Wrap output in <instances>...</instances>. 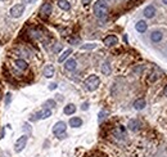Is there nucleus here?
<instances>
[{"mask_svg": "<svg viewBox=\"0 0 167 157\" xmlns=\"http://www.w3.org/2000/svg\"><path fill=\"white\" fill-rule=\"evenodd\" d=\"M113 135L117 138V139H123V138L126 137V129L123 126H117L116 129L113 130Z\"/></svg>", "mask_w": 167, "mask_h": 157, "instance_id": "8", "label": "nucleus"}, {"mask_svg": "<svg viewBox=\"0 0 167 157\" xmlns=\"http://www.w3.org/2000/svg\"><path fill=\"white\" fill-rule=\"evenodd\" d=\"M100 84V80L97 75H90L89 77L85 80V88H86L89 92H94V90H97L98 86Z\"/></svg>", "mask_w": 167, "mask_h": 157, "instance_id": "2", "label": "nucleus"}, {"mask_svg": "<svg viewBox=\"0 0 167 157\" xmlns=\"http://www.w3.org/2000/svg\"><path fill=\"white\" fill-rule=\"evenodd\" d=\"M117 42H118V39H117V36H114V35H108L104 37V40H103V44L106 46H113V45H116Z\"/></svg>", "mask_w": 167, "mask_h": 157, "instance_id": "7", "label": "nucleus"}, {"mask_svg": "<svg viewBox=\"0 0 167 157\" xmlns=\"http://www.w3.org/2000/svg\"><path fill=\"white\" fill-rule=\"evenodd\" d=\"M58 138H59V139H63V138H66V133H63V134H59Z\"/></svg>", "mask_w": 167, "mask_h": 157, "instance_id": "33", "label": "nucleus"}, {"mask_svg": "<svg viewBox=\"0 0 167 157\" xmlns=\"http://www.w3.org/2000/svg\"><path fill=\"white\" fill-rule=\"evenodd\" d=\"M14 64H16V67L20 68L21 71H25V70H27V67H28V63H27L25 59H16Z\"/></svg>", "mask_w": 167, "mask_h": 157, "instance_id": "11", "label": "nucleus"}, {"mask_svg": "<svg viewBox=\"0 0 167 157\" xmlns=\"http://www.w3.org/2000/svg\"><path fill=\"white\" fill-rule=\"evenodd\" d=\"M2 2H5V0H2Z\"/></svg>", "mask_w": 167, "mask_h": 157, "instance_id": "37", "label": "nucleus"}, {"mask_svg": "<svg viewBox=\"0 0 167 157\" xmlns=\"http://www.w3.org/2000/svg\"><path fill=\"white\" fill-rule=\"evenodd\" d=\"M81 3H82L84 5H88V4L90 3V0H81Z\"/></svg>", "mask_w": 167, "mask_h": 157, "instance_id": "32", "label": "nucleus"}, {"mask_svg": "<svg viewBox=\"0 0 167 157\" xmlns=\"http://www.w3.org/2000/svg\"><path fill=\"white\" fill-rule=\"evenodd\" d=\"M71 53H72V50H71V49H67V50H64L63 53H62V55L59 57V59H58V61H59V62H64V61H66V59L70 57V54H71Z\"/></svg>", "mask_w": 167, "mask_h": 157, "instance_id": "22", "label": "nucleus"}, {"mask_svg": "<svg viewBox=\"0 0 167 157\" xmlns=\"http://www.w3.org/2000/svg\"><path fill=\"white\" fill-rule=\"evenodd\" d=\"M82 125V120H81L80 117H72L70 118V126L72 127H80Z\"/></svg>", "mask_w": 167, "mask_h": 157, "instance_id": "16", "label": "nucleus"}, {"mask_svg": "<svg viewBox=\"0 0 167 157\" xmlns=\"http://www.w3.org/2000/svg\"><path fill=\"white\" fill-rule=\"evenodd\" d=\"M60 49H62V46H60V44H58V45H55L54 48H53V50H54V52H59Z\"/></svg>", "mask_w": 167, "mask_h": 157, "instance_id": "28", "label": "nucleus"}, {"mask_svg": "<svg viewBox=\"0 0 167 157\" xmlns=\"http://www.w3.org/2000/svg\"><path fill=\"white\" fill-rule=\"evenodd\" d=\"M66 129H67L66 122L59 121V122H57L55 125L53 126V133H54L57 137H58L59 134H63V133H66Z\"/></svg>", "mask_w": 167, "mask_h": 157, "instance_id": "6", "label": "nucleus"}, {"mask_svg": "<svg viewBox=\"0 0 167 157\" xmlns=\"http://www.w3.org/2000/svg\"><path fill=\"white\" fill-rule=\"evenodd\" d=\"M127 126H128V129H130L131 131H138V130H139V127H140V122L138 120H130L128 124H127Z\"/></svg>", "mask_w": 167, "mask_h": 157, "instance_id": "13", "label": "nucleus"}, {"mask_svg": "<svg viewBox=\"0 0 167 157\" xmlns=\"http://www.w3.org/2000/svg\"><path fill=\"white\" fill-rule=\"evenodd\" d=\"M143 13H144L145 18H153L156 16V8L153 5H148V7H145Z\"/></svg>", "mask_w": 167, "mask_h": 157, "instance_id": "9", "label": "nucleus"}, {"mask_svg": "<svg viewBox=\"0 0 167 157\" xmlns=\"http://www.w3.org/2000/svg\"><path fill=\"white\" fill-rule=\"evenodd\" d=\"M51 4L50 3H44L41 5V8H40V16L42 17V18H48L50 16V13H51Z\"/></svg>", "mask_w": 167, "mask_h": 157, "instance_id": "5", "label": "nucleus"}, {"mask_svg": "<svg viewBox=\"0 0 167 157\" xmlns=\"http://www.w3.org/2000/svg\"><path fill=\"white\" fill-rule=\"evenodd\" d=\"M58 7L63 11H70L71 9V4L67 0H58Z\"/></svg>", "mask_w": 167, "mask_h": 157, "instance_id": "20", "label": "nucleus"}, {"mask_svg": "<svg viewBox=\"0 0 167 157\" xmlns=\"http://www.w3.org/2000/svg\"><path fill=\"white\" fill-rule=\"evenodd\" d=\"M45 107H46L48 109L53 108V107H55V102L53 101V99H49V101H46V102H45Z\"/></svg>", "mask_w": 167, "mask_h": 157, "instance_id": "24", "label": "nucleus"}, {"mask_svg": "<svg viewBox=\"0 0 167 157\" xmlns=\"http://www.w3.org/2000/svg\"><path fill=\"white\" fill-rule=\"evenodd\" d=\"M162 2H163V3L166 4V5H167V0H162Z\"/></svg>", "mask_w": 167, "mask_h": 157, "instance_id": "36", "label": "nucleus"}, {"mask_svg": "<svg viewBox=\"0 0 167 157\" xmlns=\"http://www.w3.org/2000/svg\"><path fill=\"white\" fill-rule=\"evenodd\" d=\"M11 101H12V94H11V93H8V94H7V102H5L7 106H9V103H11Z\"/></svg>", "mask_w": 167, "mask_h": 157, "instance_id": "26", "label": "nucleus"}, {"mask_svg": "<svg viewBox=\"0 0 167 157\" xmlns=\"http://www.w3.org/2000/svg\"><path fill=\"white\" fill-rule=\"evenodd\" d=\"M106 115H107V111H102V112H100V113H99V118H98V121H99V122H102V121L104 120V118H106Z\"/></svg>", "mask_w": 167, "mask_h": 157, "instance_id": "25", "label": "nucleus"}, {"mask_svg": "<svg viewBox=\"0 0 167 157\" xmlns=\"http://www.w3.org/2000/svg\"><path fill=\"white\" fill-rule=\"evenodd\" d=\"M27 140H28L27 135H22V137H20V138L17 139L16 144H14V151H16V152H22L23 148H25L26 144H27Z\"/></svg>", "mask_w": 167, "mask_h": 157, "instance_id": "3", "label": "nucleus"}, {"mask_svg": "<svg viewBox=\"0 0 167 157\" xmlns=\"http://www.w3.org/2000/svg\"><path fill=\"white\" fill-rule=\"evenodd\" d=\"M39 116H40V118H41V120H45V118H48V117H50V116H51V109H48V108H45L44 111L39 112Z\"/></svg>", "mask_w": 167, "mask_h": 157, "instance_id": "21", "label": "nucleus"}, {"mask_svg": "<svg viewBox=\"0 0 167 157\" xmlns=\"http://www.w3.org/2000/svg\"><path fill=\"white\" fill-rule=\"evenodd\" d=\"M33 2H35V0H22L23 4H25V3H26V4H30V3H33Z\"/></svg>", "mask_w": 167, "mask_h": 157, "instance_id": "30", "label": "nucleus"}, {"mask_svg": "<svg viewBox=\"0 0 167 157\" xmlns=\"http://www.w3.org/2000/svg\"><path fill=\"white\" fill-rule=\"evenodd\" d=\"M94 13L99 20H106L108 16V5L104 0H97L94 4Z\"/></svg>", "mask_w": 167, "mask_h": 157, "instance_id": "1", "label": "nucleus"}, {"mask_svg": "<svg viewBox=\"0 0 167 157\" xmlns=\"http://www.w3.org/2000/svg\"><path fill=\"white\" fill-rule=\"evenodd\" d=\"M55 88H57V84H50V86H49L50 90H54Z\"/></svg>", "mask_w": 167, "mask_h": 157, "instance_id": "31", "label": "nucleus"}, {"mask_svg": "<svg viewBox=\"0 0 167 157\" xmlns=\"http://www.w3.org/2000/svg\"><path fill=\"white\" fill-rule=\"evenodd\" d=\"M54 66L53 64H46L45 67H44V76L48 79H50V77H53L54 76Z\"/></svg>", "mask_w": 167, "mask_h": 157, "instance_id": "10", "label": "nucleus"}, {"mask_svg": "<svg viewBox=\"0 0 167 157\" xmlns=\"http://www.w3.org/2000/svg\"><path fill=\"white\" fill-rule=\"evenodd\" d=\"M163 93H165V96L167 97V85H166V88L163 89Z\"/></svg>", "mask_w": 167, "mask_h": 157, "instance_id": "34", "label": "nucleus"}, {"mask_svg": "<svg viewBox=\"0 0 167 157\" xmlns=\"http://www.w3.org/2000/svg\"><path fill=\"white\" fill-rule=\"evenodd\" d=\"M162 37H163V34H162L161 31H154V32H152V35H150V39L153 42H158L162 40Z\"/></svg>", "mask_w": 167, "mask_h": 157, "instance_id": "17", "label": "nucleus"}, {"mask_svg": "<svg viewBox=\"0 0 167 157\" xmlns=\"http://www.w3.org/2000/svg\"><path fill=\"white\" fill-rule=\"evenodd\" d=\"M94 48H97V44H85V45H82L81 46V49L82 50H89V49H94Z\"/></svg>", "mask_w": 167, "mask_h": 157, "instance_id": "23", "label": "nucleus"}, {"mask_svg": "<svg viewBox=\"0 0 167 157\" xmlns=\"http://www.w3.org/2000/svg\"><path fill=\"white\" fill-rule=\"evenodd\" d=\"M63 112L66 113V115H73V113L76 112V106L72 103L67 104V106L64 107V109H63Z\"/></svg>", "mask_w": 167, "mask_h": 157, "instance_id": "19", "label": "nucleus"}, {"mask_svg": "<svg viewBox=\"0 0 167 157\" xmlns=\"http://www.w3.org/2000/svg\"><path fill=\"white\" fill-rule=\"evenodd\" d=\"M76 66H77V63H76V61L75 59H67L66 61V63H64V68L67 71H73L76 68Z\"/></svg>", "mask_w": 167, "mask_h": 157, "instance_id": "12", "label": "nucleus"}, {"mask_svg": "<svg viewBox=\"0 0 167 157\" xmlns=\"http://www.w3.org/2000/svg\"><path fill=\"white\" fill-rule=\"evenodd\" d=\"M100 70H102V74L103 75H111L112 72V68H111V64H109V62H104V63L102 64V67H100Z\"/></svg>", "mask_w": 167, "mask_h": 157, "instance_id": "15", "label": "nucleus"}, {"mask_svg": "<svg viewBox=\"0 0 167 157\" xmlns=\"http://www.w3.org/2000/svg\"><path fill=\"white\" fill-rule=\"evenodd\" d=\"M81 108H82V109H84V111H86V109L89 108V103H86V102H85V103L82 104V107H81Z\"/></svg>", "mask_w": 167, "mask_h": 157, "instance_id": "29", "label": "nucleus"}, {"mask_svg": "<svg viewBox=\"0 0 167 157\" xmlns=\"http://www.w3.org/2000/svg\"><path fill=\"white\" fill-rule=\"evenodd\" d=\"M145 99H143V98H140V99H136L135 102H134V108L135 109H138V111H140V109H143L145 107Z\"/></svg>", "mask_w": 167, "mask_h": 157, "instance_id": "14", "label": "nucleus"}, {"mask_svg": "<svg viewBox=\"0 0 167 157\" xmlns=\"http://www.w3.org/2000/svg\"><path fill=\"white\" fill-rule=\"evenodd\" d=\"M135 28H136V31H139V32H145L147 28H148V25H147L145 21H139L136 23Z\"/></svg>", "mask_w": 167, "mask_h": 157, "instance_id": "18", "label": "nucleus"}, {"mask_svg": "<svg viewBox=\"0 0 167 157\" xmlns=\"http://www.w3.org/2000/svg\"><path fill=\"white\" fill-rule=\"evenodd\" d=\"M4 137V129L2 130V133H0V138H3Z\"/></svg>", "mask_w": 167, "mask_h": 157, "instance_id": "35", "label": "nucleus"}, {"mask_svg": "<svg viewBox=\"0 0 167 157\" xmlns=\"http://www.w3.org/2000/svg\"><path fill=\"white\" fill-rule=\"evenodd\" d=\"M70 42H71V44H73V45H76V44H79V42H80V39H77V37H75V39H70Z\"/></svg>", "mask_w": 167, "mask_h": 157, "instance_id": "27", "label": "nucleus"}, {"mask_svg": "<svg viewBox=\"0 0 167 157\" xmlns=\"http://www.w3.org/2000/svg\"><path fill=\"white\" fill-rule=\"evenodd\" d=\"M25 12V4H16L11 9V16L14 18H18L22 16V13Z\"/></svg>", "mask_w": 167, "mask_h": 157, "instance_id": "4", "label": "nucleus"}]
</instances>
